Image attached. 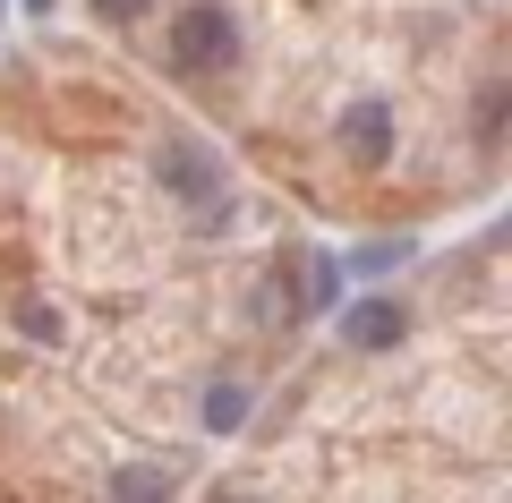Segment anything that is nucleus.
Wrapping results in <instances>:
<instances>
[{
	"mask_svg": "<svg viewBox=\"0 0 512 503\" xmlns=\"http://www.w3.org/2000/svg\"><path fill=\"white\" fill-rule=\"evenodd\" d=\"M333 316H342V342L359 350H402V333H410V307L393 299V290H359V299H342L333 307Z\"/></svg>",
	"mask_w": 512,
	"mask_h": 503,
	"instance_id": "obj_4",
	"label": "nucleus"
},
{
	"mask_svg": "<svg viewBox=\"0 0 512 503\" xmlns=\"http://www.w3.org/2000/svg\"><path fill=\"white\" fill-rule=\"evenodd\" d=\"M18 333H35V342H60V316L43 299H18Z\"/></svg>",
	"mask_w": 512,
	"mask_h": 503,
	"instance_id": "obj_9",
	"label": "nucleus"
},
{
	"mask_svg": "<svg viewBox=\"0 0 512 503\" xmlns=\"http://www.w3.org/2000/svg\"><path fill=\"white\" fill-rule=\"evenodd\" d=\"M154 180L171 188V205L205 214L197 231H231V222H239V205H231V162H222L205 137H163V145H154Z\"/></svg>",
	"mask_w": 512,
	"mask_h": 503,
	"instance_id": "obj_1",
	"label": "nucleus"
},
{
	"mask_svg": "<svg viewBox=\"0 0 512 503\" xmlns=\"http://www.w3.org/2000/svg\"><path fill=\"white\" fill-rule=\"evenodd\" d=\"M342 299H350L342 256H333V248H299V256H291V290H282L274 316H333Z\"/></svg>",
	"mask_w": 512,
	"mask_h": 503,
	"instance_id": "obj_3",
	"label": "nucleus"
},
{
	"mask_svg": "<svg viewBox=\"0 0 512 503\" xmlns=\"http://www.w3.org/2000/svg\"><path fill=\"white\" fill-rule=\"evenodd\" d=\"M0 18H9V0H0Z\"/></svg>",
	"mask_w": 512,
	"mask_h": 503,
	"instance_id": "obj_12",
	"label": "nucleus"
},
{
	"mask_svg": "<svg viewBox=\"0 0 512 503\" xmlns=\"http://www.w3.org/2000/svg\"><path fill=\"white\" fill-rule=\"evenodd\" d=\"M393 265H410V239H359L342 256V282H384Z\"/></svg>",
	"mask_w": 512,
	"mask_h": 503,
	"instance_id": "obj_8",
	"label": "nucleus"
},
{
	"mask_svg": "<svg viewBox=\"0 0 512 503\" xmlns=\"http://www.w3.org/2000/svg\"><path fill=\"white\" fill-rule=\"evenodd\" d=\"M333 145H342L350 162H384V154H393V103H384V94H359V103H342V120H333Z\"/></svg>",
	"mask_w": 512,
	"mask_h": 503,
	"instance_id": "obj_5",
	"label": "nucleus"
},
{
	"mask_svg": "<svg viewBox=\"0 0 512 503\" xmlns=\"http://www.w3.org/2000/svg\"><path fill=\"white\" fill-rule=\"evenodd\" d=\"M94 18L103 26H137V18H154V0H94Z\"/></svg>",
	"mask_w": 512,
	"mask_h": 503,
	"instance_id": "obj_10",
	"label": "nucleus"
},
{
	"mask_svg": "<svg viewBox=\"0 0 512 503\" xmlns=\"http://www.w3.org/2000/svg\"><path fill=\"white\" fill-rule=\"evenodd\" d=\"M248 418H256V384H248V376H214V384L197 393V427H205V435H239Z\"/></svg>",
	"mask_w": 512,
	"mask_h": 503,
	"instance_id": "obj_6",
	"label": "nucleus"
},
{
	"mask_svg": "<svg viewBox=\"0 0 512 503\" xmlns=\"http://www.w3.org/2000/svg\"><path fill=\"white\" fill-rule=\"evenodd\" d=\"M180 495V478H171L163 461H128V469H111V503H171Z\"/></svg>",
	"mask_w": 512,
	"mask_h": 503,
	"instance_id": "obj_7",
	"label": "nucleus"
},
{
	"mask_svg": "<svg viewBox=\"0 0 512 503\" xmlns=\"http://www.w3.org/2000/svg\"><path fill=\"white\" fill-rule=\"evenodd\" d=\"M18 9H26V18H43V9H52V0H18Z\"/></svg>",
	"mask_w": 512,
	"mask_h": 503,
	"instance_id": "obj_11",
	"label": "nucleus"
},
{
	"mask_svg": "<svg viewBox=\"0 0 512 503\" xmlns=\"http://www.w3.org/2000/svg\"><path fill=\"white\" fill-rule=\"evenodd\" d=\"M163 60H171L180 77H222V69H239V18H231V9H214V0L171 9Z\"/></svg>",
	"mask_w": 512,
	"mask_h": 503,
	"instance_id": "obj_2",
	"label": "nucleus"
}]
</instances>
